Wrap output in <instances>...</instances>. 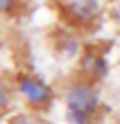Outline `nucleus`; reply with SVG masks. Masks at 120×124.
I'll use <instances>...</instances> for the list:
<instances>
[{"label": "nucleus", "mask_w": 120, "mask_h": 124, "mask_svg": "<svg viewBox=\"0 0 120 124\" xmlns=\"http://www.w3.org/2000/svg\"><path fill=\"white\" fill-rule=\"evenodd\" d=\"M64 114L102 118L105 110V98L100 85L91 83L78 76H73L64 83L59 92Z\"/></svg>", "instance_id": "nucleus-1"}, {"label": "nucleus", "mask_w": 120, "mask_h": 124, "mask_svg": "<svg viewBox=\"0 0 120 124\" xmlns=\"http://www.w3.org/2000/svg\"><path fill=\"white\" fill-rule=\"evenodd\" d=\"M11 83L15 98L24 106V109L30 112L44 114L53 106L59 95L52 82L34 71L24 70L17 73Z\"/></svg>", "instance_id": "nucleus-2"}, {"label": "nucleus", "mask_w": 120, "mask_h": 124, "mask_svg": "<svg viewBox=\"0 0 120 124\" xmlns=\"http://www.w3.org/2000/svg\"><path fill=\"white\" fill-rule=\"evenodd\" d=\"M106 5L103 0H61L59 15L64 26L85 33L97 29L103 21Z\"/></svg>", "instance_id": "nucleus-3"}, {"label": "nucleus", "mask_w": 120, "mask_h": 124, "mask_svg": "<svg viewBox=\"0 0 120 124\" xmlns=\"http://www.w3.org/2000/svg\"><path fill=\"white\" fill-rule=\"evenodd\" d=\"M74 71L78 76L84 80H88L91 83L102 85L111 73V59L106 48L102 46H85L84 52L79 56Z\"/></svg>", "instance_id": "nucleus-4"}, {"label": "nucleus", "mask_w": 120, "mask_h": 124, "mask_svg": "<svg viewBox=\"0 0 120 124\" xmlns=\"http://www.w3.org/2000/svg\"><path fill=\"white\" fill-rule=\"evenodd\" d=\"M85 46L87 44L82 41V33L67 26H64V29L59 30L53 36L55 53L58 54V58L61 61L72 62L73 65H76V62L82 54V52H84Z\"/></svg>", "instance_id": "nucleus-5"}, {"label": "nucleus", "mask_w": 120, "mask_h": 124, "mask_svg": "<svg viewBox=\"0 0 120 124\" xmlns=\"http://www.w3.org/2000/svg\"><path fill=\"white\" fill-rule=\"evenodd\" d=\"M14 100H15V94H14L12 83L5 80L3 77H0V116L9 112Z\"/></svg>", "instance_id": "nucleus-6"}, {"label": "nucleus", "mask_w": 120, "mask_h": 124, "mask_svg": "<svg viewBox=\"0 0 120 124\" xmlns=\"http://www.w3.org/2000/svg\"><path fill=\"white\" fill-rule=\"evenodd\" d=\"M6 124H49V121L43 116V114L23 110V112L14 114Z\"/></svg>", "instance_id": "nucleus-7"}, {"label": "nucleus", "mask_w": 120, "mask_h": 124, "mask_svg": "<svg viewBox=\"0 0 120 124\" xmlns=\"http://www.w3.org/2000/svg\"><path fill=\"white\" fill-rule=\"evenodd\" d=\"M23 0H0V18H12L20 14Z\"/></svg>", "instance_id": "nucleus-8"}, {"label": "nucleus", "mask_w": 120, "mask_h": 124, "mask_svg": "<svg viewBox=\"0 0 120 124\" xmlns=\"http://www.w3.org/2000/svg\"><path fill=\"white\" fill-rule=\"evenodd\" d=\"M106 18L110 20L116 33L120 36V0H111L106 5Z\"/></svg>", "instance_id": "nucleus-9"}, {"label": "nucleus", "mask_w": 120, "mask_h": 124, "mask_svg": "<svg viewBox=\"0 0 120 124\" xmlns=\"http://www.w3.org/2000/svg\"><path fill=\"white\" fill-rule=\"evenodd\" d=\"M64 124H102V118H91V116L64 114Z\"/></svg>", "instance_id": "nucleus-10"}, {"label": "nucleus", "mask_w": 120, "mask_h": 124, "mask_svg": "<svg viewBox=\"0 0 120 124\" xmlns=\"http://www.w3.org/2000/svg\"><path fill=\"white\" fill-rule=\"evenodd\" d=\"M116 124H120V120H119V121H117V123H116Z\"/></svg>", "instance_id": "nucleus-11"}]
</instances>
